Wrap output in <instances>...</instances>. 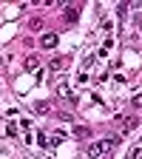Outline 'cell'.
I'll return each mask as SVG.
<instances>
[{"label":"cell","instance_id":"cell-6","mask_svg":"<svg viewBox=\"0 0 142 159\" xmlns=\"http://www.w3.org/2000/svg\"><path fill=\"white\" fill-rule=\"evenodd\" d=\"M66 66H68V60H66V57H54V60H51V68H54V71H63Z\"/></svg>","mask_w":142,"mask_h":159},{"label":"cell","instance_id":"cell-2","mask_svg":"<svg viewBox=\"0 0 142 159\" xmlns=\"http://www.w3.org/2000/svg\"><path fill=\"white\" fill-rule=\"evenodd\" d=\"M136 125H139V119H136V116H122V119H119V128H122V134H131Z\"/></svg>","mask_w":142,"mask_h":159},{"label":"cell","instance_id":"cell-8","mask_svg":"<svg viewBox=\"0 0 142 159\" xmlns=\"http://www.w3.org/2000/svg\"><path fill=\"white\" fill-rule=\"evenodd\" d=\"M34 111L37 114H48L51 108H48V102H34Z\"/></svg>","mask_w":142,"mask_h":159},{"label":"cell","instance_id":"cell-10","mask_svg":"<svg viewBox=\"0 0 142 159\" xmlns=\"http://www.w3.org/2000/svg\"><path fill=\"white\" fill-rule=\"evenodd\" d=\"M37 142H40V148H48V136L40 131V134H37Z\"/></svg>","mask_w":142,"mask_h":159},{"label":"cell","instance_id":"cell-5","mask_svg":"<svg viewBox=\"0 0 142 159\" xmlns=\"http://www.w3.org/2000/svg\"><path fill=\"white\" fill-rule=\"evenodd\" d=\"M57 94H60V97H66V99H71V102H77L74 94H71V88H68V83H57Z\"/></svg>","mask_w":142,"mask_h":159},{"label":"cell","instance_id":"cell-3","mask_svg":"<svg viewBox=\"0 0 142 159\" xmlns=\"http://www.w3.org/2000/svg\"><path fill=\"white\" fill-rule=\"evenodd\" d=\"M77 20H80V3L66 6V23H77Z\"/></svg>","mask_w":142,"mask_h":159},{"label":"cell","instance_id":"cell-12","mask_svg":"<svg viewBox=\"0 0 142 159\" xmlns=\"http://www.w3.org/2000/svg\"><path fill=\"white\" fill-rule=\"evenodd\" d=\"M131 105H134V108H142V94H139V97H134V102H131Z\"/></svg>","mask_w":142,"mask_h":159},{"label":"cell","instance_id":"cell-9","mask_svg":"<svg viewBox=\"0 0 142 159\" xmlns=\"http://www.w3.org/2000/svg\"><path fill=\"white\" fill-rule=\"evenodd\" d=\"M88 134H91V131H88V128H80V125H77V128H74V136H77V139H85V136H88Z\"/></svg>","mask_w":142,"mask_h":159},{"label":"cell","instance_id":"cell-7","mask_svg":"<svg viewBox=\"0 0 142 159\" xmlns=\"http://www.w3.org/2000/svg\"><path fill=\"white\" fill-rule=\"evenodd\" d=\"M26 68L29 71H40V60L37 57H26Z\"/></svg>","mask_w":142,"mask_h":159},{"label":"cell","instance_id":"cell-1","mask_svg":"<svg viewBox=\"0 0 142 159\" xmlns=\"http://www.w3.org/2000/svg\"><path fill=\"white\" fill-rule=\"evenodd\" d=\"M117 142H119V139H117V136H105V139H99V142H91L85 153H88V159H99V156H103V153H111Z\"/></svg>","mask_w":142,"mask_h":159},{"label":"cell","instance_id":"cell-4","mask_svg":"<svg viewBox=\"0 0 142 159\" xmlns=\"http://www.w3.org/2000/svg\"><path fill=\"white\" fill-rule=\"evenodd\" d=\"M57 40H60V37H57L54 31H48V34L40 37V46H43V48H54V46H57Z\"/></svg>","mask_w":142,"mask_h":159},{"label":"cell","instance_id":"cell-11","mask_svg":"<svg viewBox=\"0 0 142 159\" xmlns=\"http://www.w3.org/2000/svg\"><path fill=\"white\" fill-rule=\"evenodd\" d=\"M29 26H31V31H37L40 26H43V20H40V17H34V20H31V23H29Z\"/></svg>","mask_w":142,"mask_h":159}]
</instances>
